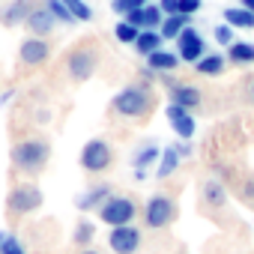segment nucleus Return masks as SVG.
Instances as JSON below:
<instances>
[{
    "instance_id": "f257e3e1",
    "label": "nucleus",
    "mask_w": 254,
    "mask_h": 254,
    "mask_svg": "<svg viewBox=\"0 0 254 254\" xmlns=\"http://www.w3.org/2000/svg\"><path fill=\"white\" fill-rule=\"evenodd\" d=\"M9 159H12V165H15L18 171H24V174H39V171L48 165V159H51V144L42 141V138L18 141V144L12 147Z\"/></svg>"
},
{
    "instance_id": "f03ea898",
    "label": "nucleus",
    "mask_w": 254,
    "mask_h": 254,
    "mask_svg": "<svg viewBox=\"0 0 254 254\" xmlns=\"http://www.w3.org/2000/svg\"><path fill=\"white\" fill-rule=\"evenodd\" d=\"M111 108L120 114V117H144L150 108H153V93L141 84H132L120 90L114 99H111Z\"/></svg>"
},
{
    "instance_id": "7ed1b4c3",
    "label": "nucleus",
    "mask_w": 254,
    "mask_h": 254,
    "mask_svg": "<svg viewBox=\"0 0 254 254\" xmlns=\"http://www.w3.org/2000/svg\"><path fill=\"white\" fill-rule=\"evenodd\" d=\"M135 200L132 197H123V194H111L102 206H99V221H105L108 227H123V224H132L135 221Z\"/></svg>"
},
{
    "instance_id": "20e7f679",
    "label": "nucleus",
    "mask_w": 254,
    "mask_h": 254,
    "mask_svg": "<svg viewBox=\"0 0 254 254\" xmlns=\"http://www.w3.org/2000/svg\"><path fill=\"white\" fill-rule=\"evenodd\" d=\"M78 162H81V168H84L87 174H102V171H108L111 162H114V147H111L108 141H102V138H93V141L84 144Z\"/></svg>"
},
{
    "instance_id": "39448f33",
    "label": "nucleus",
    "mask_w": 254,
    "mask_h": 254,
    "mask_svg": "<svg viewBox=\"0 0 254 254\" xmlns=\"http://www.w3.org/2000/svg\"><path fill=\"white\" fill-rule=\"evenodd\" d=\"M96 69H99V51L93 45L75 48L69 54V60H66V72H69L72 81H87V78H93Z\"/></svg>"
},
{
    "instance_id": "423d86ee",
    "label": "nucleus",
    "mask_w": 254,
    "mask_h": 254,
    "mask_svg": "<svg viewBox=\"0 0 254 254\" xmlns=\"http://www.w3.org/2000/svg\"><path fill=\"white\" fill-rule=\"evenodd\" d=\"M174 215H177V203H174L168 194H153V197L147 200V206H144V224L153 227V230L168 227V224L174 221Z\"/></svg>"
},
{
    "instance_id": "0eeeda50",
    "label": "nucleus",
    "mask_w": 254,
    "mask_h": 254,
    "mask_svg": "<svg viewBox=\"0 0 254 254\" xmlns=\"http://www.w3.org/2000/svg\"><path fill=\"white\" fill-rule=\"evenodd\" d=\"M39 206H42V191L36 186H30V183L15 186L9 191V197H6V209L12 215H27V212H36Z\"/></svg>"
},
{
    "instance_id": "6e6552de",
    "label": "nucleus",
    "mask_w": 254,
    "mask_h": 254,
    "mask_svg": "<svg viewBox=\"0 0 254 254\" xmlns=\"http://www.w3.org/2000/svg\"><path fill=\"white\" fill-rule=\"evenodd\" d=\"M108 248L114 254H135L141 248V230L135 224H123V227H111L108 233Z\"/></svg>"
},
{
    "instance_id": "1a4fd4ad",
    "label": "nucleus",
    "mask_w": 254,
    "mask_h": 254,
    "mask_svg": "<svg viewBox=\"0 0 254 254\" xmlns=\"http://www.w3.org/2000/svg\"><path fill=\"white\" fill-rule=\"evenodd\" d=\"M177 57L186 60V63H197L203 57V39L197 36L194 27H186L180 36H177Z\"/></svg>"
},
{
    "instance_id": "9d476101",
    "label": "nucleus",
    "mask_w": 254,
    "mask_h": 254,
    "mask_svg": "<svg viewBox=\"0 0 254 254\" xmlns=\"http://www.w3.org/2000/svg\"><path fill=\"white\" fill-rule=\"evenodd\" d=\"M33 0H6L3 6H0V24L3 27H18L27 21V15L33 12Z\"/></svg>"
},
{
    "instance_id": "9b49d317",
    "label": "nucleus",
    "mask_w": 254,
    "mask_h": 254,
    "mask_svg": "<svg viewBox=\"0 0 254 254\" xmlns=\"http://www.w3.org/2000/svg\"><path fill=\"white\" fill-rule=\"evenodd\" d=\"M48 54H51V48H48V42H45V39H39V36L24 39V42H21V48H18V60H21L24 66H39V63H45V60H48Z\"/></svg>"
},
{
    "instance_id": "f8f14e48",
    "label": "nucleus",
    "mask_w": 254,
    "mask_h": 254,
    "mask_svg": "<svg viewBox=\"0 0 254 254\" xmlns=\"http://www.w3.org/2000/svg\"><path fill=\"white\" fill-rule=\"evenodd\" d=\"M168 123H171V129L183 138V141H189L191 135H194V117H191V111L189 108H180V105H168Z\"/></svg>"
},
{
    "instance_id": "ddd939ff",
    "label": "nucleus",
    "mask_w": 254,
    "mask_h": 254,
    "mask_svg": "<svg viewBox=\"0 0 254 254\" xmlns=\"http://www.w3.org/2000/svg\"><path fill=\"white\" fill-rule=\"evenodd\" d=\"M54 24H57V18H54L45 6H36V9L27 15V21H24V27H27L33 36H39V39H45V36L54 30Z\"/></svg>"
},
{
    "instance_id": "4468645a",
    "label": "nucleus",
    "mask_w": 254,
    "mask_h": 254,
    "mask_svg": "<svg viewBox=\"0 0 254 254\" xmlns=\"http://www.w3.org/2000/svg\"><path fill=\"white\" fill-rule=\"evenodd\" d=\"M203 102L200 90L191 87V84H171V105H180V108H197Z\"/></svg>"
},
{
    "instance_id": "2eb2a0df",
    "label": "nucleus",
    "mask_w": 254,
    "mask_h": 254,
    "mask_svg": "<svg viewBox=\"0 0 254 254\" xmlns=\"http://www.w3.org/2000/svg\"><path fill=\"white\" fill-rule=\"evenodd\" d=\"M108 197H111V186L99 183V186H93L87 194H81V197L75 200V206H78V209H99Z\"/></svg>"
},
{
    "instance_id": "dca6fc26",
    "label": "nucleus",
    "mask_w": 254,
    "mask_h": 254,
    "mask_svg": "<svg viewBox=\"0 0 254 254\" xmlns=\"http://www.w3.org/2000/svg\"><path fill=\"white\" fill-rule=\"evenodd\" d=\"M180 159H183V153H180V144H174V147H165L162 150V159H159V171H156V177L159 180H168L177 168H180Z\"/></svg>"
},
{
    "instance_id": "f3484780",
    "label": "nucleus",
    "mask_w": 254,
    "mask_h": 254,
    "mask_svg": "<svg viewBox=\"0 0 254 254\" xmlns=\"http://www.w3.org/2000/svg\"><path fill=\"white\" fill-rule=\"evenodd\" d=\"M147 60H150V69H153V72H174V69L180 66V57H177L174 51H165V48L153 51Z\"/></svg>"
},
{
    "instance_id": "a211bd4d",
    "label": "nucleus",
    "mask_w": 254,
    "mask_h": 254,
    "mask_svg": "<svg viewBox=\"0 0 254 254\" xmlns=\"http://www.w3.org/2000/svg\"><path fill=\"white\" fill-rule=\"evenodd\" d=\"M159 48H162V33H159V30H141V33H138V39H135V51H138V54L150 57V54L159 51Z\"/></svg>"
},
{
    "instance_id": "6ab92c4d",
    "label": "nucleus",
    "mask_w": 254,
    "mask_h": 254,
    "mask_svg": "<svg viewBox=\"0 0 254 254\" xmlns=\"http://www.w3.org/2000/svg\"><path fill=\"white\" fill-rule=\"evenodd\" d=\"M186 27H189V15H165L159 33H162V39H177Z\"/></svg>"
},
{
    "instance_id": "aec40b11",
    "label": "nucleus",
    "mask_w": 254,
    "mask_h": 254,
    "mask_svg": "<svg viewBox=\"0 0 254 254\" xmlns=\"http://www.w3.org/2000/svg\"><path fill=\"white\" fill-rule=\"evenodd\" d=\"M203 200H206V206H212V209H221V206H224V200H227V191H224V186H221V183H215V180L203 183Z\"/></svg>"
},
{
    "instance_id": "412c9836",
    "label": "nucleus",
    "mask_w": 254,
    "mask_h": 254,
    "mask_svg": "<svg viewBox=\"0 0 254 254\" xmlns=\"http://www.w3.org/2000/svg\"><path fill=\"white\" fill-rule=\"evenodd\" d=\"M227 57L236 66H248V63H254V45L251 42H233L227 48Z\"/></svg>"
},
{
    "instance_id": "4be33fe9",
    "label": "nucleus",
    "mask_w": 254,
    "mask_h": 254,
    "mask_svg": "<svg viewBox=\"0 0 254 254\" xmlns=\"http://www.w3.org/2000/svg\"><path fill=\"white\" fill-rule=\"evenodd\" d=\"M194 69H197L200 75H221V72H224V57H221V54H203V57L194 63Z\"/></svg>"
},
{
    "instance_id": "5701e85b",
    "label": "nucleus",
    "mask_w": 254,
    "mask_h": 254,
    "mask_svg": "<svg viewBox=\"0 0 254 254\" xmlns=\"http://www.w3.org/2000/svg\"><path fill=\"white\" fill-rule=\"evenodd\" d=\"M224 21H227L230 27L251 30V27H254V12H248V9H224Z\"/></svg>"
},
{
    "instance_id": "b1692460",
    "label": "nucleus",
    "mask_w": 254,
    "mask_h": 254,
    "mask_svg": "<svg viewBox=\"0 0 254 254\" xmlns=\"http://www.w3.org/2000/svg\"><path fill=\"white\" fill-rule=\"evenodd\" d=\"M45 9L57 18V21H63V24H72L75 21V15L66 9V3H63V0H45Z\"/></svg>"
},
{
    "instance_id": "393cba45",
    "label": "nucleus",
    "mask_w": 254,
    "mask_h": 254,
    "mask_svg": "<svg viewBox=\"0 0 254 254\" xmlns=\"http://www.w3.org/2000/svg\"><path fill=\"white\" fill-rule=\"evenodd\" d=\"M114 30H117V39H120V42H126V45H135V39H138V33H141V27L129 24L126 18H123V21H120Z\"/></svg>"
},
{
    "instance_id": "a878e982",
    "label": "nucleus",
    "mask_w": 254,
    "mask_h": 254,
    "mask_svg": "<svg viewBox=\"0 0 254 254\" xmlns=\"http://www.w3.org/2000/svg\"><path fill=\"white\" fill-rule=\"evenodd\" d=\"M162 21H165V12L159 6H144V21H141L144 30H156V27H162Z\"/></svg>"
},
{
    "instance_id": "bb28decb",
    "label": "nucleus",
    "mask_w": 254,
    "mask_h": 254,
    "mask_svg": "<svg viewBox=\"0 0 254 254\" xmlns=\"http://www.w3.org/2000/svg\"><path fill=\"white\" fill-rule=\"evenodd\" d=\"M63 3H66V9L75 15V21H90V18H93V9L84 3V0H63Z\"/></svg>"
},
{
    "instance_id": "cd10ccee",
    "label": "nucleus",
    "mask_w": 254,
    "mask_h": 254,
    "mask_svg": "<svg viewBox=\"0 0 254 254\" xmlns=\"http://www.w3.org/2000/svg\"><path fill=\"white\" fill-rule=\"evenodd\" d=\"M93 236H96V227H93V221H78V227H75V245H90L93 242Z\"/></svg>"
},
{
    "instance_id": "c85d7f7f",
    "label": "nucleus",
    "mask_w": 254,
    "mask_h": 254,
    "mask_svg": "<svg viewBox=\"0 0 254 254\" xmlns=\"http://www.w3.org/2000/svg\"><path fill=\"white\" fill-rule=\"evenodd\" d=\"M159 156H162V150H159V147H153V144H150V147H144V150H141V153H138V156H135V168H138V171H144V168H147V165H150V162H156V159H159Z\"/></svg>"
},
{
    "instance_id": "c756f323",
    "label": "nucleus",
    "mask_w": 254,
    "mask_h": 254,
    "mask_svg": "<svg viewBox=\"0 0 254 254\" xmlns=\"http://www.w3.org/2000/svg\"><path fill=\"white\" fill-rule=\"evenodd\" d=\"M147 6V0H114V12L126 15V12H132V9H141Z\"/></svg>"
},
{
    "instance_id": "7c9ffc66",
    "label": "nucleus",
    "mask_w": 254,
    "mask_h": 254,
    "mask_svg": "<svg viewBox=\"0 0 254 254\" xmlns=\"http://www.w3.org/2000/svg\"><path fill=\"white\" fill-rule=\"evenodd\" d=\"M215 42H218V45H224V48H230V45H233V30H230V24L215 27Z\"/></svg>"
},
{
    "instance_id": "2f4dec72",
    "label": "nucleus",
    "mask_w": 254,
    "mask_h": 254,
    "mask_svg": "<svg viewBox=\"0 0 254 254\" xmlns=\"http://www.w3.org/2000/svg\"><path fill=\"white\" fill-rule=\"evenodd\" d=\"M0 254H24V248H21V242L15 236H6V242L0 245Z\"/></svg>"
},
{
    "instance_id": "473e14b6",
    "label": "nucleus",
    "mask_w": 254,
    "mask_h": 254,
    "mask_svg": "<svg viewBox=\"0 0 254 254\" xmlns=\"http://www.w3.org/2000/svg\"><path fill=\"white\" fill-rule=\"evenodd\" d=\"M159 9L165 15H180V0H159Z\"/></svg>"
},
{
    "instance_id": "72a5a7b5",
    "label": "nucleus",
    "mask_w": 254,
    "mask_h": 254,
    "mask_svg": "<svg viewBox=\"0 0 254 254\" xmlns=\"http://www.w3.org/2000/svg\"><path fill=\"white\" fill-rule=\"evenodd\" d=\"M200 9V0H180V15H194Z\"/></svg>"
},
{
    "instance_id": "f704fd0d",
    "label": "nucleus",
    "mask_w": 254,
    "mask_h": 254,
    "mask_svg": "<svg viewBox=\"0 0 254 254\" xmlns=\"http://www.w3.org/2000/svg\"><path fill=\"white\" fill-rule=\"evenodd\" d=\"M126 21L135 24V27H141V21H144V6H141V9H132V12H126ZM141 30H144V27H141Z\"/></svg>"
},
{
    "instance_id": "c9c22d12",
    "label": "nucleus",
    "mask_w": 254,
    "mask_h": 254,
    "mask_svg": "<svg viewBox=\"0 0 254 254\" xmlns=\"http://www.w3.org/2000/svg\"><path fill=\"white\" fill-rule=\"evenodd\" d=\"M242 9H248V12H254V0H242Z\"/></svg>"
},
{
    "instance_id": "e433bc0d",
    "label": "nucleus",
    "mask_w": 254,
    "mask_h": 254,
    "mask_svg": "<svg viewBox=\"0 0 254 254\" xmlns=\"http://www.w3.org/2000/svg\"><path fill=\"white\" fill-rule=\"evenodd\" d=\"M81 254H99V251H93V248H84V251H81Z\"/></svg>"
},
{
    "instance_id": "4c0bfd02",
    "label": "nucleus",
    "mask_w": 254,
    "mask_h": 254,
    "mask_svg": "<svg viewBox=\"0 0 254 254\" xmlns=\"http://www.w3.org/2000/svg\"><path fill=\"white\" fill-rule=\"evenodd\" d=\"M6 236H9V233H0V245H3V242H6Z\"/></svg>"
},
{
    "instance_id": "58836bf2",
    "label": "nucleus",
    "mask_w": 254,
    "mask_h": 254,
    "mask_svg": "<svg viewBox=\"0 0 254 254\" xmlns=\"http://www.w3.org/2000/svg\"><path fill=\"white\" fill-rule=\"evenodd\" d=\"M251 102H254V84H251Z\"/></svg>"
}]
</instances>
